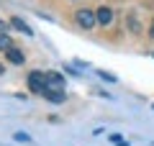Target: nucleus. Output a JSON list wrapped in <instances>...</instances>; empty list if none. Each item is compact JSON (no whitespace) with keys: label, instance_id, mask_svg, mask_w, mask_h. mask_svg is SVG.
<instances>
[{"label":"nucleus","instance_id":"12","mask_svg":"<svg viewBox=\"0 0 154 146\" xmlns=\"http://www.w3.org/2000/svg\"><path fill=\"white\" fill-rule=\"evenodd\" d=\"M0 75H5V67H3V64H0Z\"/></svg>","mask_w":154,"mask_h":146},{"label":"nucleus","instance_id":"3","mask_svg":"<svg viewBox=\"0 0 154 146\" xmlns=\"http://www.w3.org/2000/svg\"><path fill=\"white\" fill-rule=\"evenodd\" d=\"M28 90H31V92H44L46 90V75H41V72H31V75H28Z\"/></svg>","mask_w":154,"mask_h":146},{"label":"nucleus","instance_id":"7","mask_svg":"<svg viewBox=\"0 0 154 146\" xmlns=\"http://www.w3.org/2000/svg\"><path fill=\"white\" fill-rule=\"evenodd\" d=\"M44 97L49 103H64V92H51V90H44Z\"/></svg>","mask_w":154,"mask_h":146},{"label":"nucleus","instance_id":"11","mask_svg":"<svg viewBox=\"0 0 154 146\" xmlns=\"http://www.w3.org/2000/svg\"><path fill=\"white\" fill-rule=\"evenodd\" d=\"M5 31H8V23L3 21V18H0V33H5Z\"/></svg>","mask_w":154,"mask_h":146},{"label":"nucleus","instance_id":"8","mask_svg":"<svg viewBox=\"0 0 154 146\" xmlns=\"http://www.w3.org/2000/svg\"><path fill=\"white\" fill-rule=\"evenodd\" d=\"M0 49H11V38H8V33H0Z\"/></svg>","mask_w":154,"mask_h":146},{"label":"nucleus","instance_id":"13","mask_svg":"<svg viewBox=\"0 0 154 146\" xmlns=\"http://www.w3.org/2000/svg\"><path fill=\"white\" fill-rule=\"evenodd\" d=\"M149 36H152V38H154V26H152V31H149Z\"/></svg>","mask_w":154,"mask_h":146},{"label":"nucleus","instance_id":"1","mask_svg":"<svg viewBox=\"0 0 154 146\" xmlns=\"http://www.w3.org/2000/svg\"><path fill=\"white\" fill-rule=\"evenodd\" d=\"M75 21H77V26H82V28H93L95 21H98V16L93 11H88V8H80L75 13Z\"/></svg>","mask_w":154,"mask_h":146},{"label":"nucleus","instance_id":"4","mask_svg":"<svg viewBox=\"0 0 154 146\" xmlns=\"http://www.w3.org/2000/svg\"><path fill=\"white\" fill-rule=\"evenodd\" d=\"M11 26L16 28V31H21V33H26V36H33V31H31V26H28L23 18H18V16H13L11 18Z\"/></svg>","mask_w":154,"mask_h":146},{"label":"nucleus","instance_id":"6","mask_svg":"<svg viewBox=\"0 0 154 146\" xmlns=\"http://www.w3.org/2000/svg\"><path fill=\"white\" fill-rule=\"evenodd\" d=\"M8 62H13V64H23V62H26V56H23L21 49L11 46V49H8Z\"/></svg>","mask_w":154,"mask_h":146},{"label":"nucleus","instance_id":"2","mask_svg":"<svg viewBox=\"0 0 154 146\" xmlns=\"http://www.w3.org/2000/svg\"><path fill=\"white\" fill-rule=\"evenodd\" d=\"M46 90L64 92V77H62L59 72H46Z\"/></svg>","mask_w":154,"mask_h":146},{"label":"nucleus","instance_id":"10","mask_svg":"<svg viewBox=\"0 0 154 146\" xmlns=\"http://www.w3.org/2000/svg\"><path fill=\"white\" fill-rule=\"evenodd\" d=\"M128 28H131L134 33H139V21H136L134 16H128Z\"/></svg>","mask_w":154,"mask_h":146},{"label":"nucleus","instance_id":"5","mask_svg":"<svg viewBox=\"0 0 154 146\" xmlns=\"http://www.w3.org/2000/svg\"><path fill=\"white\" fill-rule=\"evenodd\" d=\"M95 16H98V23L100 26H108L110 21H113V11H110V8H98V11H95Z\"/></svg>","mask_w":154,"mask_h":146},{"label":"nucleus","instance_id":"9","mask_svg":"<svg viewBox=\"0 0 154 146\" xmlns=\"http://www.w3.org/2000/svg\"><path fill=\"white\" fill-rule=\"evenodd\" d=\"M110 144H113V146H126V141H123L118 133H113V136H110Z\"/></svg>","mask_w":154,"mask_h":146}]
</instances>
